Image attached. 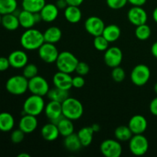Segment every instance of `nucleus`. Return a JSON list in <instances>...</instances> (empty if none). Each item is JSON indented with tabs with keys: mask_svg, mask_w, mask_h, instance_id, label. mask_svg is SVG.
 <instances>
[{
	"mask_svg": "<svg viewBox=\"0 0 157 157\" xmlns=\"http://www.w3.org/2000/svg\"><path fill=\"white\" fill-rule=\"evenodd\" d=\"M44 35L39 30L28 29L25 31L20 38V43L22 48L28 51L38 50L44 44Z\"/></svg>",
	"mask_w": 157,
	"mask_h": 157,
	"instance_id": "nucleus-1",
	"label": "nucleus"
},
{
	"mask_svg": "<svg viewBox=\"0 0 157 157\" xmlns=\"http://www.w3.org/2000/svg\"><path fill=\"white\" fill-rule=\"evenodd\" d=\"M62 114L64 117L71 121H77L82 117L84 107L79 100L74 98H68L61 103Z\"/></svg>",
	"mask_w": 157,
	"mask_h": 157,
	"instance_id": "nucleus-2",
	"label": "nucleus"
},
{
	"mask_svg": "<svg viewBox=\"0 0 157 157\" xmlns=\"http://www.w3.org/2000/svg\"><path fill=\"white\" fill-rule=\"evenodd\" d=\"M79 61L73 53L70 52H64L59 53L56 61L57 68L60 71L65 72V73L71 74L75 71V68Z\"/></svg>",
	"mask_w": 157,
	"mask_h": 157,
	"instance_id": "nucleus-3",
	"label": "nucleus"
},
{
	"mask_svg": "<svg viewBox=\"0 0 157 157\" xmlns=\"http://www.w3.org/2000/svg\"><path fill=\"white\" fill-rule=\"evenodd\" d=\"M6 89L11 94L21 95L29 90V80L23 75H14L7 80Z\"/></svg>",
	"mask_w": 157,
	"mask_h": 157,
	"instance_id": "nucleus-4",
	"label": "nucleus"
},
{
	"mask_svg": "<svg viewBox=\"0 0 157 157\" xmlns=\"http://www.w3.org/2000/svg\"><path fill=\"white\" fill-rule=\"evenodd\" d=\"M44 107L45 104L43 97L32 94L25 101L23 104V111L26 114L37 117L44 111Z\"/></svg>",
	"mask_w": 157,
	"mask_h": 157,
	"instance_id": "nucleus-5",
	"label": "nucleus"
},
{
	"mask_svg": "<svg viewBox=\"0 0 157 157\" xmlns=\"http://www.w3.org/2000/svg\"><path fill=\"white\" fill-rule=\"evenodd\" d=\"M151 75L150 69L146 64H140L135 66L130 73V80L134 85L144 86L149 81Z\"/></svg>",
	"mask_w": 157,
	"mask_h": 157,
	"instance_id": "nucleus-6",
	"label": "nucleus"
},
{
	"mask_svg": "<svg viewBox=\"0 0 157 157\" xmlns=\"http://www.w3.org/2000/svg\"><path fill=\"white\" fill-rule=\"evenodd\" d=\"M129 148L134 156H144L149 150L148 140L143 134H133L129 140Z\"/></svg>",
	"mask_w": 157,
	"mask_h": 157,
	"instance_id": "nucleus-7",
	"label": "nucleus"
},
{
	"mask_svg": "<svg viewBox=\"0 0 157 157\" xmlns=\"http://www.w3.org/2000/svg\"><path fill=\"white\" fill-rule=\"evenodd\" d=\"M101 153L106 157H120L122 154L123 148L117 140L107 139L100 146Z\"/></svg>",
	"mask_w": 157,
	"mask_h": 157,
	"instance_id": "nucleus-8",
	"label": "nucleus"
},
{
	"mask_svg": "<svg viewBox=\"0 0 157 157\" xmlns=\"http://www.w3.org/2000/svg\"><path fill=\"white\" fill-rule=\"evenodd\" d=\"M49 89L48 83L43 77L36 75L29 80V90L32 94L44 97L47 95Z\"/></svg>",
	"mask_w": 157,
	"mask_h": 157,
	"instance_id": "nucleus-9",
	"label": "nucleus"
},
{
	"mask_svg": "<svg viewBox=\"0 0 157 157\" xmlns=\"http://www.w3.org/2000/svg\"><path fill=\"white\" fill-rule=\"evenodd\" d=\"M44 111L46 117L50 121V122L56 125L64 117L62 114V106L60 102L50 101L44 107Z\"/></svg>",
	"mask_w": 157,
	"mask_h": 157,
	"instance_id": "nucleus-10",
	"label": "nucleus"
},
{
	"mask_svg": "<svg viewBox=\"0 0 157 157\" xmlns=\"http://www.w3.org/2000/svg\"><path fill=\"white\" fill-rule=\"evenodd\" d=\"M58 55L59 52L55 44L44 42L38 48V56L45 63L52 64L55 62Z\"/></svg>",
	"mask_w": 157,
	"mask_h": 157,
	"instance_id": "nucleus-11",
	"label": "nucleus"
},
{
	"mask_svg": "<svg viewBox=\"0 0 157 157\" xmlns=\"http://www.w3.org/2000/svg\"><path fill=\"white\" fill-rule=\"evenodd\" d=\"M104 61L108 67H116L121 65L123 61V52L120 48L110 47L105 51Z\"/></svg>",
	"mask_w": 157,
	"mask_h": 157,
	"instance_id": "nucleus-12",
	"label": "nucleus"
},
{
	"mask_svg": "<svg viewBox=\"0 0 157 157\" xmlns=\"http://www.w3.org/2000/svg\"><path fill=\"white\" fill-rule=\"evenodd\" d=\"M84 28L87 33L93 35L94 37L102 35L105 24L101 18L98 16H90L86 19L84 22Z\"/></svg>",
	"mask_w": 157,
	"mask_h": 157,
	"instance_id": "nucleus-13",
	"label": "nucleus"
},
{
	"mask_svg": "<svg viewBox=\"0 0 157 157\" xmlns=\"http://www.w3.org/2000/svg\"><path fill=\"white\" fill-rule=\"evenodd\" d=\"M127 18L129 21L136 27L146 24L148 19V15L142 6H133L127 12Z\"/></svg>",
	"mask_w": 157,
	"mask_h": 157,
	"instance_id": "nucleus-14",
	"label": "nucleus"
},
{
	"mask_svg": "<svg viewBox=\"0 0 157 157\" xmlns=\"http://www.w3.org/2000/svg\"><path fill=\"white\" fill-rule=\"evenodd\" d=\"M147 121L143 115L136 114L132 117L129 121L128 127L133 134H143L147 129Z\"/></svg>",
	"mask_w": 157,
	"mask_h": 157,
	"instance_id": "nucleus-15",
	"label": "nucleus"
},
{
	"mask_svg": "<svg viewBox=\"0 0 157 157\" xmlns=\"http://www.w3.org/2000/svg\"><path fill=\"white\" fill-rule=\"evenodd\" d=\"M11 67L16 69L23 68L29 61L27 54L21 50H15L11 52L8 57Z\"/></svg>",
	"mask_w": 157,
	"mask_h": 157,
	"instance_id": "nucleus-16",
	"label": "nucleus"
},
{
	"mask_svg": "<svg viewBox=\"0 0 157 157\" xmlns=\"http://www.w3.org/2000/svg\"><path fill=\"white\" fill-rule=\"evenodd\" d=\"M72 78H73L71 76V74L58 71V72L54 75L52 81L55 87L63 89V90H69L73 87Z\"/></svg>",
	"mask_w": 157,
	"mask_h": 157,
	"instance_id": "nucleus-17",
	"label": "nucleus"
},
{
	"mask_svg": "<svg viewBox=\"0 0 157 157\" xmlns=\"http://www.w3.org/2000/svg\"><path fill=\"white\" fill-rule=\"evenodd\" d=\"M18 127L25 134L32 133L38 127V120L36 116L25 113L20 119Z\"/></svg>",
	"mask_w": 157,
	"mask_h": 157,
	"instance_id": "nucleus-18",
	"label": "nucleus"
},
{
	"mask_svg": "<svg viewBox=\"0 0 157 157\" xmlns=\"http://www.w3.org/2000/svg\"><path fill=\"white\" fill-rule=\"evenodd\" d=\"M59 9L53 3H46L40 12L42 21L45 22H52L58 18Z\"/></svg>",
	"mask_w": 157,
	"mask_h": 157,
	"instance_id": "nucleus-19",
	"label": "nucleus"
},
{
	"mask_svg": "<svg viewBox=\"0 0 157 157\" xmlns=\"http://www.w3.org/2000/svg\"><path fill=\"white\" fill-rule=\"evenodd\" d=\"M41 134L43 139L48 142L56 140L59 136L60 133L58 126L50 122L44 124L41 130Z\"/></svg>",
	"mask_w": 157,
	"mask_h": 157,
	"instance_id": "nucleus-20",
	"label": "nucleus"
},
{
	"mask_svg": "<svg viewBox=\"0 0 157 157\" xmlns=\"http://www.w3.org/2000/svg\"><path fill=\"white\" fill-rule=\"evenodd\" d=\"M64 15L65 19L71 24H76L79 22L82 18V12L79 6H67L64 11Z\"/></svg>",
	"mask_w": 157,
	"mask_h": 157,
	"instance_id": "nucleus-21",
	"label": "nucleus"
},
{
	"mask_svg": "<svg viewBox=\"0 0 157 157\" xmlns=\"http://www.w3.org/2000/svg\"><path fill=\"white\" fill-rule=\"evenodd\" d=\"M18 18L20 26L25 29L33 28V26L36 24L35 13H32L29 11L24 10V9L20 11L18 15Z\"/></svg>",
	"mask_w": 157,
	"mask_h": 157,
	"instance_id": "nucleus-22",
	"label": "nucleus"
},
{
	"mask_svg": "<svg viewBox=\"0 0 157 157\" xmlns=\"http://www.w3.org/2000/svg\"><path fill=\"white\" fill-rule=\"evenodd\" d=\"M43 35H44V42L55 44L61 39L62 32L61 29L57 26H51L44 31Z\"/></svg>",
	"mask_w": 157,
	"mask_h": 157,
	"instance_id": "nucleus-23",
	"label": "nucleus"
},
{
	"mask_svg": "<svg viewBox=\"0 0 157 157\" xmlns=\"http://www.w3.org/2000/svg\"><path fill=\"white\" fill-rule=\"evenodd\" d=\"M1 25L8 31H15L20 26L18 16L14 13L2 15Z\"/></svg>",
	"mask_w": 157,
	"mask_h": 157,
	"instance_id": "nucleus-24",
	"label": "nucleus"
},
{
	"mask_svg": "<svg viewBox=\"0 0 157 157\" xmlns=\"http://www.w3.org/2000/svg\"><path fill=\"white\" fill-rule=\"evenodd\" d=\"M102 35L110 43L117 41L121 35V30L117 25L112 24L105 26Z\"/></svg>",
	"mask_w": 157,
	"mask_h": 157,
	"instance_id": "nucleus-25",
	"label": "nucleus"
},
{
	"mask_svg": "<svg viewBox=\"0 0 157 157\" xmlns=\"http://www.w3.org/2000/svg\"><path fill=\"white\" fill-rule=\"evenodd\" d=\"M64 146L70 152L79 151L82 147V144L80 141L78 133H75L64 137Z\"/></svg>",
	"mask_w": 157,
	"mask_h": 157,
	"instance_id": "nucleus-26",
	"label": "nucleus"
},
{
	"mask_svg": "<svg viewBox=\"0 0 157 157\" xmlns=\"http://www.w3.org/2000/svg\"><path fill=\"white\" fill-rule=\"evenodd\" d=\"M94 133V132L91 126L82 127L78 132V136L79 137L81 144H82V147H87L91 144L92 141H93Z\"/></svg>",
	"mask_w": 157,
	"mask_h": 157,
	"instance_id": "nucleus-27",
	"label": "nucleus"
},
{
	"mask_svg": "<svg viewBox=\"0 0 157 157\" xmlns=\"http://www.w3.org/2000/svg\"><path fill=\"white\" fill-rule=\"evenodd\" d=\"M22 9L32 13L40 12L44 5L46 4L45 0H21Z\"/></svg>",
	"mask_w": 157,
	"mask_h": 157,
	"instance_id": "nucleus-28",
	"label": "nucleus"
},
{
	"mask_svg": "<svg viewBox=\"0 0 157 157\" xmlns=\"http://www.w3.org/2000/svg\"><path fill=\"white\" fill-rule=\"evenodd\" d=\"M15 126V119L10 113H0V130L2 132H9L13 129Z\"/></svg>",
	"mask_w": 157,
	"mask_h": 157,
	"instance_id": "nucleus-29",
	"label": "nucleus"
},
{
	"mask_svg": "<svg viewBox=\"0 0 157 157\" xmlns=\"http://www.w3.org/2000/svg\"><path fill=\"white\" fill-rule=\"evenodd\" d=\"M47 97L50 101H55L57 102L62 103L63 101H65L68 98L69 93L68 90H63V89L55 87L52 89H49L47 94Z\"/></svg>",
	"mask_w": 157,
	"mask_h": 157,
	"instance_id": "nucleus-30",
	"label": "nucleus"
},
{
	"mask_svg": "<svg viewBox=\"0 0 157 157\" xmlns=\"http://www.w3.org/2000/svg\"><path fill=\"white\" fill-rule=\"evenodd\" d=\"M57 126H58L60 135L64 136V137L73 133L74 130H75V126H74L73 121L67 119V118L64 117L58 122Z\"/></svg>",
	"mask_w": 157,
	"mask_h": 157,
	"instance_id": "nucleus-31",
	"label": "nucleus"
},
{
	"mask_svg": "<svg viewBox=\"0 0 157 157\" xmlns=\"http://www.w3.org/2000/svg\"><path fill=\"white\" fill-rule=\"evenodd\" d=\"M133 133L128 126L121 125L117 127L114 130V136L120 142H126L129 141L133 136Z\"/></svg>",
	"mask_w": 157,
	"mask_h": 157,
	"instance_id": "nucleus-32",
	"label": "nucleus"
},
{
	"mask_svg": "<svg viewBox=\"0 0 157 157\" xmlns=\"http://www.w3.org/2000/svg\"><path fill=\"white\" fill-rule=\"evenodd\" d=\"M18 8L17 0H0V14L2 15L14 13Z\"/></svg>",
	"mask_w": 157,
	"mask_h": 157,
	"instance_id": "nucleus-33",
	"label": "nucleus"
},
{
	"mask_svg": "<svg viewBox=\"0 0 157 157\" xmlns=\"http://www.w3.org/2000/svg\"><path fill=\"white\" fill-rule=\"evenodd\" d=\"M152 33L151 29L148 25L143 24L136 26L135 29V35L140 41H145L150 37Z\"/></svg>",
	"mask_w": 157,
	"mask_h": 157,
	"instance_id": "nucleus-34",
	"label": "nucleus"
},
{
	"mask_svg": "<svg viewBox=\"0 0 157 157\" xmlns=\"http://www.w3.org/2000/svg\"><path fill=\"white\" fill-rule=\"evenodd\" d=\"M109 42L102 35H98V36L94 37V46L95 49L100 52H105L109 48Z\"/></svg>",
	"mask_w": 157,
	"mask_h": 157,
	"instance_id": "nucleus-35",
	"label": "nucleus"
},
{
	"mask_svg": "<svg viewBox=\"0 0 157 157\" xmlns=\"http://www.w3.org/2000/svg\"><path fill=\"white\" fill-rule=\"evenodd\" d=\"M38 67H37L35 64L28 63V64L23 67L22 75L24 77H25L28 80L31 79V78H34V77H35L36 75H38Z\"/></svg>",
	"mask_w": 157,
	"mask_h": 157,
	"instance_id": "nucleus-36",
	"label": "nucleus"
},
{
	"mask_svg": "<svg viewBox=\"0 0 157 157\" xmlns=\"http://www.w3.org/2000/svg\"><path fill=\"white\" fill-rule=\"evenodd\" d=\"M112 78H113V81L115 82H122L126 78V73L125 71L124 70V68L121 67L120 66L116 67H113V70H112L111 73Z\"/></svg>",
	"mask_w": 157,
	"mask_h": 157,
	"instance_id": "nucleus-37",
	"label": "nucleus"
},
{
	"mask_svg": "<svg viewBox=\"0 0 157 157\" xmlns=\"http://www.w3.org/2000/svg\"><path fill=\"white\" fill-rule=\"evenodd\" d=\"M25 133L21 130V129H17V130H13L11 133L10 139L13 144H20L22 142L25 138Z\"/></svg>",
	"mask_w": 157,
	"mask_h": 157,
	"instance_id": "nucleus-38",
	"label": "nucleus"
},
{
	"mask_svg": "<svg viewBox=\"0 0 157 157\" xmlns=\"http://www.w3.org/2000/svg\"><path fill=\"white\" fill-rule=\"evenodd\" d=\"M128 2V0H106L107 6L112 9H121L124 8Z\"/></svg>",
	"mask_w": 157,
	"mask_h": 157,
	"instance_id": "nucleus-39",
	"label": "nucleus"
},
{
	"mask_svg": "<svg viewBox=\"0 0 157 157\" xmlns=\"http://www.w3.org/2000/svg\"><path fill=\"white\" fill-rule=\"evenodd\" d=\"M89 71H90V67L87 63L84 62V61H79L78 64H77L75 72L78 75L84 76V75H87L89 73Z\"/></svg>",
	"mask_w": 157,
	"mask_h": 157,
	"instance_id": "nucleus-40",
	"label": "nucleus"
},
{
	"mask_svg": "<svg viewBox=\"0 0 157 157\" xmlns=\"http://www.w3.org/2000/svg\"><path fill=\"white\" fill-rule=\"evenodd\" d=\"M85 84V79L83 78V76L78 75L75 76L72 78V86L75 88H81Z\"/></svg>",
	"mask_w": 157,
	"mask_h": 157,
	"instance_id": "nucleus-41",
	"label": "nucleus"
},
{
	"mask_svg": "<svg viewBox=\"0 0 157 157\" xmlns=\"http://www.w3.org/2000/svg\"><path fill=\"white\" fill-rule=\"evenodd\" d=\"M10 66L9 58L6 57H0V71H5Z\"/></svg>",
	"mask_w": 157,
	"mask_h": 157,
	"instance_id": "nucleus-42",
	"label": "nucleus"
},
{
	"mask_svg": "<svg viewBox=\"0 0 157 157\" xmlns=\"http://www.w3.org/2000/svg\"><path fill=\"white\" fill-rule=\"evenodd\" d=\"M150 111L154 116L157 117V97L151 101L150 104Z\"/></svg>",
	"mask_w": 157,
	"mask_h": 157,
	"instance_id": "nucleus-43",
	"label": "nucleus"
},
{
	"mask_svg": "<svg viewBox=\"0 0 157 157\" xmlns=\"http://www.w3.org/2000/svg\"><path fill=\"white\" fill-rule=\"evenodd\" d=\"M147 0H128V2L133 6H143L146 4Z\"/></svg>",
	"mask_w": 157,
	"mask_h": 157,
	"instance_id": "nucleus-44",
	"label": "nucleus"
},
{
	"mask_svg": "<svg viewBox=\"0 0 157 157\" xmlns=\"http://www.w3.org/2000/svg\"><path fill=\"white\" fill-rule=\"evenodd\" d=\"M55 5H56L57 7L59 9H64V10L66 9V7L68 6V4H67L66 0H57L56 4Z\"/></svg>",
	"mask_w": 157,
	"mask_h": 157,
	"instance_id": "nucleus-45",
	"label": "nucleus"
},
{
	"mask_svg": "<svg viewBox=\"0 0 157 157\" xmlns=\"http://www.w3.org/2000/svg\"><path fill=\"white\" fill-rule=\"evenodd\" d=\"M68 4V6H80L84 0H66Z\"/></svg>",
	"mask_w": 157,
	"mask_h": 157,
	"instance_id": "nucleus-46",
	"label": "nucleus"
},
{
	"mask_svg": "<svg viewBox=\"0 0 157 157\" xmlns=\"http://www.w3.org/2000/svg\"><path fill=\"white\" fill-rule=\"evenodd\" d=\"M151 53L153 57L157 58V41L153 43L151 46Z\"/></svg>",
	"mask_w": 157,
	"mask_h": 157,
	"instance_id": "nucleus-47",
	"label": "nucleus"
},
{
	"mask_svg": "<svg viewBox=\"0 0 157 157\" xmlns=\"http://www.w3.org/2000/svg\"><path fill=\"white\" fill-rule=\"evenodd\" d=\"M91 127H92V129H93V130L94 133H97V132L100 131V129H101V127H100L99 124H94L93 125L91 126Z\"/></svg>",
	"mask_w": 157,
	"mask_h": 157,
	"instance_id": "nucleus-48",
	"label": "nucleus"
},
{
	"mask_svg": "<svg viewBox=\"0 0 157 157\" xmlns=\"http://www.w3.org/2000/svg\"><path fill=\"white\" fill-rule=\"evenodd\" d=\"M153 20L157 23V7L155 8V9L153 12Z\"/></svg>",
	"mask_w": 157,
	"mask_h": 157,
	"instance_id": "nucleus-49",
	"label": "nucleus"
},
{
	"mask_svg": "<svg viewBox=\"0 0 157 157\" xmlns=\"http://www.w3.org/2000/svg\"><path fill=\"white\" fill-rule=\"evenodd\" d=\"M18 157H31V156L26 153H21L18 155Z\"/></svg>",
	"mask_w": 157,
	"mask_h": 157,
	"instance_id": "nucleus-50",
	"label": "nucleus"
},
{
	"mask_svg": "<svg viewBox=\"0 0 157 157\" xmlns=\"http://www.w3.org/2000/svg\"><path fill=\"white\" fill-rule=\"evenodd\" d=\"M153 90H154L155 93H156V94H157V82L156 83V84H155L154 87H153Z\"/></svg>",
	"mask_w": 157,
	"mask_h": 157,
	"instance_id": "nucleus-51",
	"label": "nucleus"
},
{
	"mask_svg": "<svg viewBox=\"0 0 157 157\" xmlns=\"http://www.w3.org/2000/svg\"><path fill=\"white\" fill-rule=\"evenodd\" d=\"M1 21H2V15L0 14V25H1Z\"/></svg>",
	"mask_w": 157,
	"mask_h": 157,
	"instance_id": "nucleus-52",
	"label": "nucleus"
}]
</instances>
